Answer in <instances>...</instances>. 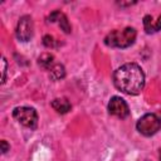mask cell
I'll return each instance as SVG.
<instances>
[{
  "instance_id": "5b68a950",
  "label": "cell",
  "mask_w": 161,
  "mask_h": 161,
  "mask_svg": "<svg viewBox=\"0 0 161 161\" xmlns=\"http://www.w3.org/2000/svg\"><path fill=\"white\" fill-rule=\"evenodd\" d=\"M15 34H16V38L20 42H24V43L29 42L33 38V34H34V21H33L30 15H23L19 19V21L16 24Z\"/></svg>"
},
{
  "instance_id": "9c48e42d",
  "label": "cell",
  "mask_w": 161,
  "mask_h": 161,
  "mask_svg": "<svg viewBox=\"0 0 161 161\" xmlns=\"http://www.w3.org/2000/svg\"><path fill=\"white\" fill-rule=\"evenodd\" d=\"M54 64V55L50 53H43L38 57V65L45 70H50Z\"/></svg>"
},
{
  "instance_id": "ba28073f",
  "label": "cell",
  "mask_w": 161,
  "mask_h": 161,
  "mask_svg": "<svg viewBox=\"0 0 161 161\" xmlns=\"http://www.w3.org/2000/svg\"><path fill=\"white\" fill-rule=\"evenodd\" d=\"M50 106H52V108H53L54 111H57V112L60 113V114L68 113V112L70 111V108H72L70 102H69L67 98H64V97L53 99L52 103H50Z\"/></svg>"
},
{
  "instance_id": "30bf717a",
  "label": "cell",
  "mask_w": 161,
  "mask_h": 161,
  "mask_svg": "<svg viewBox=\"0 0 161 161\" xmlns=\"http://www.w3.org/2000/svg\"><path fill=\"white\" fill-rule=\"evenodd\" d=\"M65 77V68L60 63H55L53 68L49 70V78L52 80H59Z\"/></svg>"
},
{
  "instance_id": "8992f818",
  "label": "cell",
  "mask_w": 161,
  "mask_h": 161,
  "mask_svg": "<svg viewBox=\"0 0 161 161\" xmlns=\"http://www.w3.org/2000/svg\"><path fill=\"white\" fill-rule=\"evenodd\" d=\"M107 109H108L109 114H112L117 118H121V119H125L130 116V108H128L127 102L118 96H113L109 99Z\"/></svg>"
},
{
  "instance_id": "ac0fdd59",
  "label": "cell",
  "mask_w": 161,
  "mask_h": 161,
  "mask_svg": "<svg viewBox=\"0 0 161 161\" xmlns=\"http://www.w3.org/2000/svg\"><path fill=\"white\" fill-rule=\"evenodd\" d=\"M147 161H148V160H147Z\"/></svg>"
},
{
  "instance_id": "5bb4252c",
  "label": "cell",
  "mask_w": 161,
  "mask_h": 161,
  "mask_svg": "<svg viewBox=\"0 0 161 161\" xmlns=\"http://www.w3.org/2000/svg\"><path fill=\"white\" fill-rule=\"evenodd\" d=\"M60 11L59 10H54L53 13H50L49 15H48V21L49 23H55V21H58L59 20V18H60Z\"/></svg>"
},
{
  "instance_id": "3957f363",
  "label": "cell",
  "mask_w": 161,
  "mask_h": 161,
  "mask_svg": "<svg viewBox=\"0 0 161 161\" xmlns=\"http://www.w3.org/2000/svg\"><path fill=\"white\" fill-rule=\"evenodd\" d=\"M136 128L142 136L151 137L160 131L161 118L156 113H146L137 121Z\"/></svg>"
},
{
  "instance_id": "277c9868",
  "label": "cell",
  "mask_w": 161,
  "mask_h": 161,
  "mask_svg": "<svg viewBox=\"0 0 161 161\" xmlns=\"http://www.w3.org/2000/svg\"><path fill=\"white\" fill-rule=\"evenodd\" d=\"M13 117L16 122L30 130H35L38 126V113L33 107H15L13 109Z\"/></svg>"
},
{
  "instance_id": "e0dca14e",
  "label": "cell",
  "mask_w": 161,
  "mask_h": 161,
  "mask_svg": "<svg viewBox=\"0 0 161 161\" xmlns=\"http://www.w3.org/2000/svg\"><path fill=\"white\" fill-rule=\"evenodd\" d=\"M160 160H161V151H160Z\"/></svg>"
},
{
  "instance_id": "9a60e30c",
  "label": "cell",
  "mask_w": 161,
  "mask_h": 161,
  "mask_svg": "<svg viewBox=\"0 0 161 161\" xmlns=\"http://www.w3.org/2000/svg\"><path fill=\"white\" fill-rule=\"evenodd\" d=\"M0 146H1V152H3V153H6V152L10 150V145H9L5 140H3V141L0 142Z\"/></svg>"
},
{
  "instance_id": "8fae6325",
  "label": "cell",
  "mask_w": 161,
  "mask_h": 161,
  "mask_svg": "<svg viewBox=\"0 0 161 161\" xmlns=\"http://www.w3.org/2000/svg\"><path fill=\"white\" fill-rule=\"evenodd\" d=\"M58 24H59V26H60V29L65 33V34H69L70 31H72V28H70V24H69V21H68V18H67V15L65 14H60V18H59V20H58Z\"/></svg>"
},
{
  "instance_id": "2e32d148",
  "label": "cell",
  "mask_w": 161,
  "mask_h": 161,
  "mask_svg": "<svg viewBox=\"0 0 161 161\" xmlns=\"http://www.w3.org/2000/svg\"><path fill=\"white\" fill-rule=\"evenodd\" d=\"M116 4H117L118 6H121V8H126V6L135 5V4H136V1H117Z\"/></svg>"
},
{
  "instance_id": "52a82bcc",
  "label": "cell",
  "mask_w": 161,
  "mask_h": 161,
  "mask_svg": "<svg viewBox=\"0 0 161 161\" xmlns=\"http://www.w3.org/2000/svg\"><path fill=\"white\" fill-rule=\"evenodd\" d=\"M152 20H153L152 16L148 14L143 16V28L147 34H153V33H157L158 30H161V15L157 18V20L155 23Z\"/></svg>"
},
{
  "instance_id": "4fadbf2b",
  "label": "cell",
  "mask_w": 161,
  "mask_h": 161,
  "mask_svg": "<svg viewBox=\"0 0 161 161\" xmlns=\"http://www.w3.org/2000/svg\"><path fill=\"white\" fill-rule=\"evenodd\" d=\"M6 70H8V62L4 57H1V83L6 80Z\"/></svg>"
},
{
  "instance_id": "6da1fadb",
  "label": "cell",
  "mask_w": 161,
  "mask_h": 161,
  "mask_svg": "<svg viewBox=\"0 0 161 161\" xmlns=\"http://www.w3.org/2000/svg\"><path fill=\"white\" fill-rule=\"evenodd\" d=\"M114 87L125 94L137 96L145 87V73L136 63H126L113 73Z\"/></svg>"
},
{
  "instance_id": "7a4b0ae2",
  "label": "cell",
  "mask_w": 161,
  "mask_h": 161,
  "mask_svg": "<svg viewBox=\"0 0 161 161\" xmlns=\"http://www.w3.org/2000/svg\"><path fill=\"white\" fill-rule=\"evenodd\" d=\"M136 29L127 26L122 30H112L104 38V44L109 48H119L125 49L131 47L136 40Z\"/></svg>"
},
{
  "instance_id": "7c38bea8",
  "label": "cell",
  "mask_w": 161,
  "mask_h": 161,
  "mask_svg": "<svg viewBox=\"0 0 161 161\" xmlns=\"http://www.w3.org/2000/svg\"><path fill=\"white\" fill-rule=\"evenodd\" d=\"M43 44H44L47 48H54V47L57 45V42H55L54 36L47 34V35L43 36Z\"/></svg>"
}]
</instances>
